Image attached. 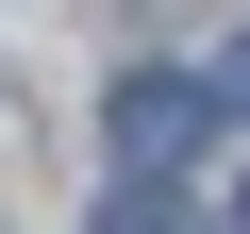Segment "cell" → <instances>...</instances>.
Returning <instances> with one entry per match:
<instances>
[{
    "label": "cell",
    "mask_w": 250,
    "mask_h": 234,
    "mask_svg": "<svg viewBox=\"0 0 250 234\" xmlns=\"http://www.w3.org/2000/svg\"><path fill=\"white\" fill-rule=\"evenodd\" d=\"M100 134H117V167H134V184H167V167H184V151L217 134V100H200L184 67H134V84L100 100Z\"/></svg>",
    "instance_id": "1"
},
{
    "label": "cell",
    "mask_w": 250,
    "mask_h": 234,
    "mask_svg": "<svg viewBox=\"0 0 250 234\" xmlns=\"http://www.w3.org/2000/svg\"><path fill=\"white\" fill-rule=\"evenodd\" d=\"M83 234H200V217H184V184H117V201H100Z\"/></svg>",
    "instance_id": "2"
},
{
    "label": "cell",
    "mask_w": 250,
    "mask_h": 234,
    "mask_svg": "<svg viewBox=\"0 0 250 234\" xmlns=\"http://www.w3.org/2000/svg\"><path fill=\"white\" fill-rule=\"evenodd\" d=\"M200 100H217V117H250V34H233V50L200 67Z\"/></svg>",
    "instance_id": "3"
},
{
    "label": "cell",
    "mask_w": 250,
    "mask_h": 234,
    "mask_svg": "<svg viewBox=\"0 0 250 234\" xmlns=\"http://www.w3.org/2000/svg\"><path fill=\"white\" fill-rule=\"evenodd\" d=\"M233 234H250V201H233Z\"/></svg>",
    "instance_id": "4"
}]
</instances>
